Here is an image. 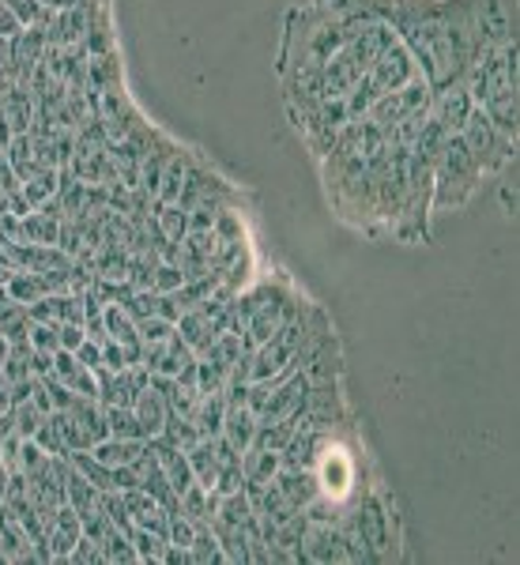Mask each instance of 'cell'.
Here are the masks:
<instances>
[{"label":"cell","mask_w":520,"mask_h":565,"mask_svg":"<svg viewBox=\"0 0 520 565\" xmlns=\"http://www.w3.org/2000/svg\"><path fill=\"white\" fill-rule=\"evenodd\" d=\"M106 426H109V437H140V441H148L132 407H106Z\"/></svg>","instance_id":"obj_14"},{"label":"cell","mask_w":520,"mask_h":565,"mask_svg":"<svg viewBox=\"0 0 520 565\" xmlns=\"http://www.w3.org/2000/svg\"><path fill=\"white\" fill-rule=\"evenodd\" d=\"M471 15L482 53L517 42V0H471Z\"/></svg>","instance_id":"obj_4"},{"label":"cell","mask_w":520,"mask_h":565,"mask_svg":"<svg viewBox=\"0 0 520 565\" xmlns=\"http://www.w3.org/2000/svg\"><path fill=\"white\" fill-rule=\"evenodd\" d=\"M53 377H57L65 388L76 392V396L98 399V377H95V370H87L84 362L76 359V351H65V348L53 351Z\"/></svg>","instance_id":"obj_6"},{"label":"cell","mask_w":520,"mask_h":565,"mask_svg":"<svg viewBox=\"0 0 520 565\" xmlns=\"http://www.w3.org/2000/svg\"><path fill=\"white\" fill-rule=\"evenodd\" d=\"M84 340H87V328L84 324H57V343L65 351H76Z\"/></svg>","instance_id":"obj_16"},{"label":"cell","mask_w":520,"mask_h":565,"mask_svg":"<svg viewBox=\"0 0 520 565\" xmlns=\"http://www.w3.org/2000/svg\"><path fill=\"white\" fill-rule=\"evenodd\" d=\"M79 535H84V521H79L76 509H61L57 516H53V524L45 527V551H50L53 562H65L72 554V546L79 543Z\"/></svg>","instance_id":"obj_7"},{"label":"cell","mask_w":520,"mask_h":565,"mask_svg":"<svg viewBox=\"0 0 520 565\" xmlns=\"http://www.w3.org/2000/svg\"><path fill=\"white\" fill-rule=\"evenodd\" d=\"M276 487L283 490V494L290 498V505H295V509H306L309 501H314L317 494H321V490H317V476H314V468H279Z\"/></svg>","instance_id":"obj_11"},{"label":"cell","mask_w":520,"mask_h":565,"mask_svg":"<svg viewBox=\"0 0 520 565\" xmlns=\"http://www.w3.org/2000/svg\"><path fill=\"white\" fill-rule=\"evenodd\" d=\"M4 287H8V295L23 306H34V302H42L45 295H53L45 271H12V279H8Z\"/></svg>","instance_id":"obj_13"},{"label":"cell","mask_w":520,"mask_h":565,"mask_svg":"<svg viewBox=\"0 0 520 565\" xmlns=\"http://www.w3.org/2000/svg\"><path fill=\"white\" fill-rule=\"evenodd\" d=\"M144 449H148V441H140V437H106V441H98L95 449H87V452L95 460H103L106 468H125V463H132Z\"/></svg>","instance_id":"obj_12"},{"label":"cell","mask_w":520,"mask_h":565,"mask_svg":"<svg viewBox=\"0 0 520 565\" xmlns=\"http://www.w3.org/2000/svg\"><path fill=\"white\" fill-rule=\"evenodd\" d=\"M132 412H136V418H140V430H144V437H148V441H151V437H159L162 426H167V418H170L167 392L148 385V388L140 392V396H136Z\"/></svg>","instance_id":"obj_9"},{"label":"cell","mask_w":520,"mask_h":565,"mask_svg":"<svg viewBox=\"0 0 520 565\" xmlns=\"http://www.w3.org/2000/svg\"><path fill=\"white\" fill-rule=\"evenodd\" d=\"M460 136H464V143L471 148V154L479 159V167H482V174H487V178H506V174H513V170H517V140H509L506 132L495 129V125H490V117L482 114L479 106L468 114Z\"/></svg>","instance_id":"obj_3"},{"label":"cell","mask_w":520,"mask_h":565,"mask_svg":"<svg viewBox=\"0 0 520 565\" xmlns=\"http://www.w3.org/2000/svg\"><path fill=\"white\" fill-rule=\"evenodd\" d=\"M482 181H487V174H482L479 159L471 154L468 143H464V136L453 132L434 159V200H431V207L434 212H460V207L482 189Z\"/></svg>","instance_id":"obj_2"},{"label":"cell","mask_w":520,"mask_h":565,"mask_svg":"<svg viewBox=\"0 0 520 565\" xmlns=\"http://www.w3.org/2000/svg\"><path fill=\"white\" fill-rule=\"evenodd\" d=\"M98 399H103L106 407H132L136 396H140L144 388L151 385V373L144 362H136V366H125V370H98Z\"/></svg>","instance_id":"obj_5"},{"label":"cell","mask_w":520,"mask_h":565,"mask_svg":"<svg viewBox=\"0 0 520 565\" xmlns=\"http://www.w3.org/2000/svg\"><path fill=\"white\" fill-rule=\"evenodd\" d=\"M8 306H12V295H8V287H0V313H4Z\"/></svg>","instance_id":"obj_17"},{"label":"cell","mask_w":520,"mask_h":565,"mask_svg":"<svg viewBox=\"0 0 520 565\" xmlns=\"http://www.w3.org/2000/svg\"><path fill=\"white\" fill-rule=\"evenodd\" d=\"M257 423L261 418L250 404H226V418H223V430L219 434H223L238 452H245L253 445V437H257Z\"/></svg>","instance_id":"obj_10"},{"label":"cell","mask_w":520,"mask_h":565,"mask_svg":"<svg viewBox=\"0 0 520 565\" xmlns=\"http://www.w3.org/2000/svg\"><path fill=\"white\" fill-rule=\"evenodd\" d=\"M151 449H155V457H159L162 471H167L173 494L181 498V494H185V490L197 482L193 463H189V452H185V449H178V445H170V441H162V437H151Z\"/></svg>","instance_id":"obj_8"},{"label":"cell","mask_w":520,"mask_h":565,"mask_svg":"<svg viewBox=\"0 0 520 565\" xmlns=\"http://www.w3.org/2000/svg\"><path fill=\"white\" fill-rule=\"evenodd\" d=\"M464 84H468L476 106L490 117V125L506 132L509 140H517V42L479 53V61L464 76Z\"/></svg>","instance_id":"obj_1"},{"label":"cell","mask_w":520,"mask_h":565,"mask_svg":"<svg viewBox=\"0 0 520 565\" xmlns=\"http://www.w3.org/2000/svg\"><path fill=\"white\" fill-rule=\"evenodd\" d=\"M189 562H197V565H208V562H226V554H223V546H219V540H215L212 527H200V532H197L193 546H189Z\"/></svg>","instance_id":"obj_15"}]
</instances>
